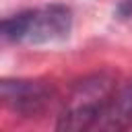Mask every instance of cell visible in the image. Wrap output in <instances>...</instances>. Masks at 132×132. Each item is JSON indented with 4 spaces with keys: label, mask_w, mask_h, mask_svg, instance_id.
Wrapping results in <instances>:
<instances>
[{
    "label": "cell",
    "mask_w": 132,
    "mask_h": 132,
    "mask_svg": "<svg viewBox=\"0 0 132 132\" xmlns=\"http://www.w3.org/2000/svg\"><path fill=\"white\" fill-rule=\"evenodd\" d=\"M0 95L4 105L23 118L43 113L54 101V89L47 82L29 78H4L0 82Z\"/></svg>",
    "instance_id": "cell-3"
},
{
    "label": "cell",
    "mask_w": 132,
    "mask_h": 132,
    "mask_svg": "<svg viewBox=\"0 0 132 132\" xmlns=\"http://www.w3.org/2000/svg\"><path fill=\"white\" fill-rule=\"evenodd\" d=\"M118 14L120 16H132V0H124L118 6Z\"/></svg>",
    "instance_id": "cell-5"
},
{
    "label": "cell",
    "mask_w": 132,
    "mask_h": 132,
    "mask_svg": "<svg viewBox=\"0 0 132 132\" xmlns=\"http://www.w3.org/2000/svg\"><path fill=\"white\" fill-rule=\"evenodd\" d=\"M72 29V10L62 4L29 8L2 21V37L12 43H50L66 39Z\"/></svg>",
    "instance_id": "cell-1"
},
{
    "label": "cell",
    "mask_w": 132,
    "mask_h": 132,
    "mask_svg": "<svg viewBox=\"0 0 132 132\" xmlns=\"http://www.w3.org/2000/svg\"><path fill=\"white\" fill-rule=\"evenodd\" d=\"M132 126V80L116 89L93 130H126Z\"/></svg>",
    "instance_id": "cell-4"
},
{
    "label": "cell",
    "mask_w": 132,
    "mask_h": 132,
    "mask_svg": "<svg viewBox=\"0 0 132 132\" xmlns=\"http://www.w3.org/2000/svg\"><path fill=\"white\" fill-rule=\"evenodd\" d=\"M116 91V82L105 74H95L80 80L64 103L58 116V130H93L105 103Z\"/></svg>",
    "instance_id": "cell-2"
}]
</instances>
